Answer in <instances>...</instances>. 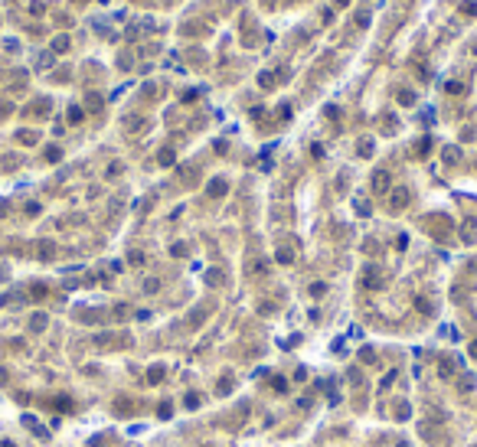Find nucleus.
<instances>
[{
    "label": "nucleus",
    "instance_id": "obj_1",
    "mask_svg": "<svg viewBox=\"0 0 477 447\" xmlns=\"http://www.w3.org/2000/svg\"><path fill=\"white\" fill-rule=\"evenodd\" d=\"M373 190H376V193H386V190H389V173H386V170H379V173H376Z\"/></svg>",
    "mask_w": 477,
    "mask_h": 447
}]
</instances>
